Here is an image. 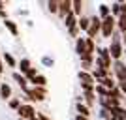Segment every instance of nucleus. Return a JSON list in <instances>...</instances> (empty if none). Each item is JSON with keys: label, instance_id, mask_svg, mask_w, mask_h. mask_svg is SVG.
Returning <instances> with one entry per match:
<instances>
[{"label": "nucleus", "instance_id": "4be33fe9", "mask_svg": "<svg viewBox=\"0 0 126 120\" xmlns=\"http://www.w3.org/2000/svg\"><path fill=\"white\" fill-rule=\"evenodd\" d=\"M30 83H32V86H47V77H45V75H42V73H38V75L32 79Z\"/></svg>", "mask_w": 126, "mask_h": 120}, {"label": "nucleus", "instance_id": "2eb2a0df", "mask_svg": "<svg viewBox=\"0 0 126 120\" xmlns=\"http://www.w3.org/2000/svg\"><path fill=\"white\" fill-rule=\"evenodd\" d=\"M79 83H87V84H96L94 83V77H92V73L90 71H79Z\"/></svg>", "mask_w": 126, "mask_h": 120}, {"label": "nucleus", "instance_id": "dca6fc26", "mask_svg": "<svg viewBox=\"0 0 126 120\" xmlns=\"http://www.w3.org/2000/svg\"><path fill=\"white\" fill-rule=\"evenodd\" d=\"M83 8H85V4L81 0H74V2H72V11H74V15L77 17V19L83 15Z\"/></svg>", "mask_w": 126, "mask_h": 120}, {"label": "nucleus", "instance_id": "9b49d317", "mask_svg": "<svg viewBox=\"0 0 126 120\" xmlns=\"http://www.w3.org/2000/svg\"><path fill=\"white\" fill-rule=\"evenodd\" d=\"M17 68H19V71L23 73V75H25L26 71H28V69H32L34 68V66H32V62H30V58H21V60H19V64H17Z\"/></svg>", "mask_w": 126, "mask_h": 120}, {"label": "nucleus", "instance_id": "cd10ccee", "mask_svg": "<svg viewBox=\"0 0 126 120\" xmlns=\"http://www.w3.org/2000/svg\"><path fill=\"white\" fill-rule=\"evenodd\" d=\"M98 120H111V113L107 109H100L98 111Z\"/></svg>", "mask_w": 126, "mask_h": 120}, {"label": "nucleus", "instance_id": "72a5a7b5", "mask_svg": "<svg viewBox=\"0 0 126 120\" xmlns=\"http://www.w3.org/2000/svg\"><path fill=\"white\" fill-rule=\"evenodd\" d=\"M38 118H40V120H51L47 115H43V113H38Z\"/></svg>", "mask_w": 126, "mask_h": 120}, {"label": "nucleus", "instance_id": "a878e982", "mask_svg": "<svg viewBox=\"0 0 126 120\" xmlns=\"http://www.w3.org/2000/svg\"><path fill=\"white\" fill-rule=\"evenodd\" d=\"M102 84H104V86H105L107 90H111V88H115V86H117V79L113 77V75H109V77L105 79V81H104Z\"/></svg>", "mask_w": 126, "mask_h": 120}, {"label": "nucleus", "instance_id": "9d476101", "mask_svg": "<svg viewBox=\"0 0 126 120\" xmlns=\"http://www.w3.org/2000/svg\"><path fill=\"white\" fill-rule=\"evenodd\" d=\"M75 53H77L79 56H83L85 53H87V43H85L83 36H79L77 40H75Z\"/></svg>", "mask_w": 126, "mask_h": 120}, {"label": "nucleus", "instance_id": "a19ab883", "mask_svg": "<svg viewBox=\"0 0 126 120\" xmlns=\"http://www.w3.org/2000/svg\"><path fill=\"white\" fill-rule=\"evenodd\" d=\"M124 54H126V49H124Z\"/></svg>", "mask_w": 126, "mask_h": 120}, {"label": "nucleus", "instance_id": "412c9836", "mask_svg": "<svg viewBox=\"0 0 126 120\" xmlns=\"http://www.w3.org/2000/svg\"><path fill=\"white\" fill-rule=\"evenodd\" d=\"M85 43H87V53H85V54H94V56H96V49H98V45H96V40L85 38Z\"/></svg>", "mask_w": 126, "mask_h": 120}, {"label": "nucleus", "instance_id": "f3484780", "mask_svg": "<svg viewBox=\"0 0 126 120\" xmlns=\"http://www.w3.org/2000/svg\"><path fill=\"white\" fill-rule=\"evenodd\" d=\"M96 15L100 17V19H107L111 15V8L107 4H98V13Z\"/></svg>", "mask_w": 126, "mask_h": 120}, {"label": "nucleus", "instance_id": "20e7f679", "mask_svg": "<svg viewBox=\"0 0 126 120\" xmlns=\"http://www.w3.org/2000/svg\"><path fill=\"white\" fill-rule=\"evenodd\" d=\"M107 49H109V54H111L113 62L115 60H122V56H124V45L122 43H109Z\"/></svg>", "mask_w": 126, "mask_h": 120}, {"label": "nucleus", "instance_id": "1a4fd4ad", "mask_svg": "<svg viewBox=\"0 0 126 120\" xmlns=\"http://www.w3.org/2000/svg\"><path fill=\"white\" fill-rule=\"evenodd\" d=\"M0 98L2 99H11L13 98V92H11V86L8 83H0Z\"/></svg>", "mask_w": 126, "mask_h": 120}, {"label": "nucleus", "instance_id": "39448f33", "mask_svg": "<svg viewBox=\"0 0 126 120\" xmlns=\"http://www.w3.org/2000/svg\"><path fill=\"white\" fill-rule=\"evenodd\" d=\"M17 113H19V118H25V120H30V118H34V116L38 115L32 103H23Z\"/></svg>", "mask_w": 126, "mask_h": 120}, {"label": "nucleus", "instance_id": "e433bc0d", "mask_svg": "<svg viewBox=\"0 0 126 120\" xmlns=\"http://www.w3.org/2000/svg\"><path fill=\"white\" fill-rule=\"evenodd\" d=\"M6 15H8V13H6L4 10H0V17H2V19H6Z\"/></svg>", "mask_w": 126, "mask_h": 120}, {"label": "nucleus", "instance_id": "7c9ffc66", "mask_svg": "<svg viewBox=\"0 0 126 120\" xmlns=\"http://www.w3.org/2000/svg\"><path fill=\"white\" fill-rule=\"evenodd\" d=\"M36 75H38V69H36V68H32V69H28V71L25 73V77L28 79V83H30V81H32V79H34V77H36Z\"/></svg>", "mask_w": 126, "mask_h": 120}, {"label": "nucleus", "instance_id": "f8f14e48", "mask_svg": "<svg viewBox=\"0 0 126 120\" xmlns=\"http://www.w3.org/2000/svg\"><path fill=\"white\" fill-rule=\"evenodd\" d=\"M77 26H79V30L81 32H87L89 30V26H90V15H81L79 17V21H77Z\"/></svg>", "mask_w": 126, "mask_h": 120}, {"label": "nucleus", "instance_id": "2f4dec72", "mask_svg": "<svg viewBox=\"0 0 126 120\" xmlns=\"http://www.w3.org/2000/svg\"><path fill=\"white\" fill-rule=\"evenodd\" d=\"M94 86H96V84H87V83H81V92H94Z\"/></svg>", "mask_w": 126, "mask_h": 120}, {"label": "nucleus", "instance_id": "423d86ee", "mask_svg": "<svg viewBox=\"0 0 126 120\" xmlns=\"http://www.w3.org/2000/svg\"><path fill=\"white\" fill-rule=\"evenodd\" d=\"M81 60V69L83 71H92L96 66V56L94 54H83V56H79Z\"/></svg>", "mask_w": 126, "mask_h": 120}, {"label": "nucleus", "instance_id": "37998d69", "mask_svg": "<svg viewBox=\"0 0 126 120\" xmlns=\"http://www.w3.org/2000/svg\"><path fill=\"white\" fill-rule=\"evenodd\" d=\"M96 120H98V118H96Z\"/></svg>", "mask_w": 126, "mask_h": 120}, {"label": "nucleus", "instance_id": "58836bf2", "mask_svg": "<svg viewBox=\"0 0 126 120\" xmlns=\"http://www.w3.org/2000/svg\"><path fill=\"white\" fill-rule=\"evenodd\" d=\"M0 10H4V2H0Z\"/></svg>", "mask_w": 126, "mask_h": 120}, {"label": "nucleus", "instance_id": "79ce46f5", "mask_svg": "<svg viewBox=\"0 0 126 120\" xmlns=\"http://www.w3.org/2000/svg\"><path fill=\"white\" fill-rule=\"evenodd\" d=\"M124 107H126V105H124Z\"/></svg>", "mask_w": 126, "mask_h": 120}, {"label": "nucleus", "instance_id": "5701e85b", "mask_svg": "<svg viewBox=\"0 0 126 120\" xmlns=\"http://www.w3.org/2000/svg\"><path fill=\"white\" fill-rule=\"evenodd\" d=\"M111 8V15L115 17V19H119L121 17V13H122V8H121V2H113V4L109 6Z\"/></svg>", "mask_w": 126, "mask_h": 120}, {"label": "nucleus", "instance_id": "b1692460", "mask_svg": "<svg viewBox=\"0 0 126 120\" xmlns=\"http://www.w3.org/2000/svg\"><path fill=\"white\" fill-rule=\"evenodd\" d=\"M94 92H96L98 98H107V96H109V90L105 88L104 84H96V86H94Z\"/></svg>", "mask_w": 126, "mask_h": 120}, {"label": "nucleus", "instance_id": "ddd939ff", "mask_svg": "<svg viewBox=\"0 0 126 120\" xmlns=\"http://www.w3.org/2000/svg\"><path fill=\"white\" fill-rule=\"evenodd\" d=\"M4 26L10 30L11 36H19V26H17L15 21H11V19H4Z\"/></svg>", "mask_w": 126, "mask_h": 120}, {"label": "nucleus", "instance_id": "0eeeda50", "mask_svg": "<svg viewBox=\"0 0 126 120\" xmlns=\"http://www.w3.org/2000/svg\"><path fill=\"white\" fill-rule=\"evenodd\" d=\"M68 13H72V0H58V17L64 21Z\"/></svg>", "mask_w": 126, "mask_h": 120}, {"label": "nucleus", "instance_id": "c85d7f7f", "mask_svg": "<svg viewBox=\"0 0 126 120\" xmlns=\"http://www.w3.org/2000/svg\"><path fill=\"white\" fill-rule=\"evenodd\" d=\"M42 64H43V66H47V68H51V66H55V60H53V56L45 54V56H42Z\"/></svg>", "mask_w": 126, "mask_h": 120}, {"label": "nucleus", "instance_id": "f257e3e1", "mask_svg": "<svg viewBox=\"0 0 126 120\" xmlns=\"http://www.w3.org/2000/svg\"><path fill=\"white\" fill-rule=\"evenodd\" d=\"M117 30V19L113 15H109L107 19H102V28H100V36L105 40H111L113 32Z\"/></svg>", "mask_w": 126, "mask_h": 120}, {"label": "nucleus", "instance_id": "f704fd0d", "mask_svg": "<svg viewBox=\"0 0 126 120\" xmlns=\"http://www.w3.org/2000/svg\"><path fill=\"white\" fill-rule=\"evenodd\" d=\"M4 73V60H2V56H0V75Z\"/></svg>", "mask_w": 126, "mask_h": 120}, {"label": "nucleus", "instance_id": "ea45409f", "mask_svg": "<svg viewBox=\"0 0 126 120\" xmlns=\"http://www.w3.org/2000/svg\"><path fill=\"white\" fill-rule=\"evenodd\" d=\"M19 120H25V118H19Z\"/></svg>", "mask_w": 126, "mask_h": 120}, {"label": "nucleus", "instance_id": "aec40b11", "mask_svg": "<svg viewBox=\"0 0 126 120\" xmlns=\"http://www.w3.org/2000/svg\"><path fill=\"white\" fill-rule=\"evenodd\" d=\"M77 17L74 15V11H72V13H68V15H66V19H64V26H66V28H74V26H77Z\"/></svg>", "mask_w": 126, "mask_h": 120}, {"label": "nucleus", "instance_id": "6e6552de", "mask_svg": "<svg viewBox=\"0 0 126 120\" xmlns=\"http://www.w3.org/2000/svg\"><path fill=\"white\" fill-rule=\"evenodd\" d=\"M11 77L15 79V83L19 84V86H21V90L28 88V79H26V77L23 75L21 71H13V73H11Z\"/></svg>", "mask_w": 126, "mask_h": 120}, {"label": "nucleus", "instance_id": "6ab92c4d", "mask_svg": "<svg viewBox=\"0 0 126 120\" xmlns=\"http://www.w3.org/2000/svg\"><path fill=\"white\" fill-rule=\"evenodd\" d=\"M109 98L111 99H117V101H121V103H124V94H122L121 92V88H119V86H115V88H111L109 90Z\"/></svg>", "mask_w": 126, "mask_h": 120}, {"label": "nucleus", "instance_id": "4468645a", "mask_svg": "<svg viewBox=\"0 0 126 120\" xmlns=\"http://www.w3.org/2000/svg\"><path fill=\"white\" fill-rule=\"evenodd\" d=\"M2 60H4L6 66H10V68H17V64H19V60H17L11 53H4V54H2Z\"/></svg>", "mask_w": 126, "mask_h": 120}, {"label": "nucleus", "instance_id": "bb28decb", "mask_svg": "<svg viewBox=\"0 0 126 120\" xmlns=\"http://www.w3.org/2000/svg\"><path fill=\"white\" fill-rule=\"evenodd\" d=\"M47 10L51 11V13H57L58 15V0H49L47 2Z\"/></svg>", "mask_w": 126, "mask_h": 120}, {"label": "nucleus", "instance_id": "f03ea898", "mask_svg": "<svg viewBox=\"0 0 126 120\" xmlns=\"http://www.w3.org/2000/svg\"><path fill=\"white\" fill-rule=\"evenodd\" d=\"M100 28H102V19L98 15H90V26L85 34H87V38H90V40H96V38L100 36Z\"/></svg>", "mask_w": 126, "mask_h": 120}, {"label": "nucleus", "instance_id": "c756f323", "mask_svg": "<svg viewBox=\"0 0 126 120\" xmlns=\"http://www.w3.org/2000/svg\"><path fill=\"white\" fill-rule=\"evenodd\" d=\"M111 43H122V34L119 30L113 32V36H111Z\"/></svg>", "mask_w": 126, "mask_h": 120}, {"label": "nucleus", "instance_id": "473e14b6", "mask_svg": "<svg viewBox=\"0 0 126 120\" xmlns=\"http://www.w3.org/2000/svg\"><path fill=\"white\" fill-rule=\"evenodd\" d=\"M117 86L121 88V92L124 94V98H126V81H119V83H117Z\"/></svg>", "mask_w": 126, "mask_h": 120}, {"label": "nucleus", "instance_id": "7ed1b4c3", "mask_svg": "<svg viewBox=\"0 0 126 120\" xmlns=\"http://www.w3.org/2000/svg\"><path fill=\"white\" fill-rule=\"evenodd\" d=\"M111 71H113V77L117 79V83H119V81H126V64H124V60H115Z\"/></svg>", "mask_w": 126, "mask_h": 120}, {"label": "nucleus", "instance_id": "393cba45", "mask_svg": "<svg viewBox=\"0 0 126 120\" xmlns=\"http://www.w3.org/2000/svg\"><path fill=\"white\" fill-rule=\"evenodd\" d=\"M21 105H23L21 98H17V96H13V98L10 99V105H8V107H10L11 111H19V107H21Z\"/></svg>", "mask_w": 126, "mask_h": 120}, {"label": "nucleus", "instance_id": "c9c22d12", "mask_svg": "<svg viewBox=\"0 0 126 120\" xmlns=\"http://www.w3.org/2000/svg\"><path fill=\"white\" fill-rule=\"evenodd\" d=\"M74 120H90V118H87V116H81V115H75Z\"/></svg>", "mask_w": 126, "mask_h": 120}, {"label": "nucleus", "instance_id": "a211bd4d", "mask_svg": "<svg viewBox=\"0 0 126 120\" xmlns=\"http://www.w3.org/2000/svg\"><path fill=\"white\" fill-rule=\"evenodd\" d=\"M90 107H87L85 103H75V113L81 116H87V118H90Z\"/></svg>", "mask_w": 126, "mask_h": 120}, {"label": "nucleus", "instance_id": "4c0bfd02", "mask_svg": "<svg viewBox=\"0 0 126 120\" xmlns=\"http://www.w3.org/2000/svg\"><path fill=\"white\" fill-rule=\"evenodd\" d=\"M122 45H126V32L122 34Z\"/></svg>", "mask_w": 126, "mask_h": 120}]
</instances>
